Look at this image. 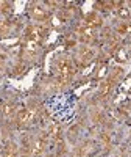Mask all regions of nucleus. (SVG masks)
Segmentation results:
<instances>
[{
  "label": "nucleus",
  "mask_w": 131,
  "mask_h": 157,
  "mask_svg": "<svg viewBox=\"0 0 131 157\" xmlns=\"http://www.w3.org/2000/svg\"><path fill=\"white\" fill-rule=\"evenodd\" d=\"M45 35H47V29H44V25L31 24V25H28V27H27V33H25V38L41 44V43L44 41Z\"/></svg>",
  "instance_id": "obj_5"
},
{
  "label": "nucleus",
  "mask_w": 131,
  "mask_h": 157,
  "mask_svg": "<svg viewBox=\"0 0 131 157\" xmlns=\"http://www.w3.org/2000/svg\"><path fill=\"white\" fill-rule=\"evenodd\" d=\"M28 16H30V19L33 21V24L45 25V24H48L51 14L47 11V8H45L42 3L33 2V3H30V6H28Z\"/></svg>",
  "instance_id": "obj_2"
},
{
  "label": "nucleus",
  "mask_w": 131,
  "mask_h": 157,
  "mask_svg": "<svg viewBox=\"0 0 131 157\" xmlns=\"http://www.w3.org/2000/svg\"><path fill=\"white\" fill-rule=\"evenodd\" d=\"M47 141H48V134L44 132L41 135H37L30 145V157H39L42 155V152L45 151L47 146Z\"/></svg>",
  "instance_id": "obj_3"
},
{
  "label": "nucleus",
  "mask_w": 131,
  "mask_h": 157,
  "mask_svg": "<svg viewBox=\"0 0 131 157\" xmlns=\"http://www.w3.org/2000/svg\"><path fill=\"white\" fill-rule=\"evenodd\" d=\"M92 57H94L92 49L87 47V46H84V47L81 49V52H80V60H81V63H83V66L92 61Z\"/></svg>",
  "instance_id": "obj_10"
},
{
  "label": "nucleus",
  "mask_w": 131,
  "mask_h": 157,
  "mask_svg": "<svg viewBox=\"0 0 131 157\" xmlns=\"http://www.w3.org/2000/svg\"><path fill=\"white\" fill-rule=\"evenodd\" d=\"M108 72V64L106 63H101L100 66H98V69H97V74H95V77L97 78H103V75Z\"/></svg>",
  "instance_id": "obj_12"
},
{
  "label": "nucleus",
  "mask_w": 131,
  "mask_h": 157,
  "mask_svg": "<svg viewBox=\"0 0 131 157\" xmlns=\"http://www.w3.org/2000/svg\"><path fill=\"white\" fill-rule=\"evenodd\" d=\"M34 116H36V109H33V107H22L16 113V123H17L19 127H25V126H28L33 121Z\"/></svg>",
  "instance_id": "obj_4"
},
{
  "label": "nucleus",
  "mask_w": 131,
  "mask_h": 157,
  "mask_svg": "<svg viewBox=\"0 0 131 157\" xmlns=\"http://www.w3.org/2000/svg\"><path fill=\"white\" fill-rule=\"evenodd\" d=\"M39 50H41V44L25 38L23 46H22V52H23L25 57H27V58H34V57H37Z\"/></svg>",
  "instance_id": "obj_6"
},
{
  "label": "nucleus",
  "mask_w": 131,
  "mask_h": 157,
  "mask_svg": "<svg viewBox=\"0 0 131 157\" xmlns=\"http://www.w3.org/2000/svg\"><path fill=\"white\" fill-rule=\"evenodd\" d=\"M117 16H119L120 19L126 21L131 17V10L128 6H119V10H117Z\"/></svg>",
  "instance_id": "obj_11"
},
{
  "label": "nucleus",
  "mask_w": 131,
  "mask_h": 157,
  "mask_svg": "<svg viewBox=\"0 0 131 157\" xmlns=\"http://www.w3.org/2000/svg\"><path fill=\"white\" fill-rule=\"evenodd\" d=\"M76 33H78V36H80V39L84 44H89V43H92L95 39V30L87 27L86 24H81L80 27L76 29Z\"/></svg>",
  "instance_id": "obj_7"
},
{
  "label": "nucleus",
  "mask_w": 131,
  "mask_h": 157,
  "mask_svg": "<svg viewBox=\"0 0 131 157\" xmlns=\"http://www.w3.org/2000/svg\"><path fill=\"white\" fill-rule=\"evenodd\" d=\"M0 157H3V155H0Z\"/></svg>",
  "instance_id": "obj_15"
},
{
  "label": "nucleus",
  "mask_w": 131,
  "mask_h": 157,
  "mask_svg": "<svg viewBox=\"0 0 131 157\" xmlns=\"http://www.w3.org/2000/svg\"><path fill=\"white\" fill-rule=\"evenodd\" d=\"M73 72H75V64L69 57H61L56 61V78H58L59 85L69 83Z\"/></svg>",
  "instance_id": "obj_1"
},
{
  "label": "nucleus",
  "mask_w": 131,
  "mask_h": 157,
  "mask_svg": "<svg viewBox=\"0 0 131 157\" xmlns=\"http://www.w3.org/2000/svg\"><path fill=\"white\" fill-rule=\"evenodd\" d=\"M84 24L87 25V27H90V29L95 30V27H100V25L103 24V19L97 14L95 11H92V13H89V14L84 17Z\"/></svg>",
  "instance_id": "obj_8"
},
{
  "label": "nucleus",
  "mask_w": 131,
  "mask_h": 157,
  "mask_svg": "<svg viewBox=\"0 0 131 157\" xmlns=\"http://www.w3.org/2000/svg\"><path fill=\"white\" fill-rule=\"evenodd\" d=\"M119 57V61H126V54H125V50H119V54H117Z\"/></svg>",
  "instance_id": "obj_13"
},
{
  "label": "nucleus",
  "mask_w": 131,
  "mask_h": 157,
  "mask_svg": "<svg viewBox=\"0 0 131 157\" xmlns=\"http://www.w3.org/2000/svg\"><path fill=\"white\" fill-rule=\"evenodd\" d=\"M17 110L19 109L16 107L14 102H5V104H2V107H0V112H2V116L3 118H12V116H16Z\"/></svg>",
  "instance_id": "obj_9"
},
{
  "label": "nucleus",
  "mask_w": 131,
  "mask_h": 157,
  "mask_svg": "<svg viewBox=\"0 0 131 157\" xmlns=\"http://www.w3.org/2000/svg\"><path fill=\"white\" fill-rule=\"evenodd\" d=\"M2 151H3V148H2V145H0V155H2Z\"/></svg>",
  "instance_id": "obj_14"
}]
</instances>
